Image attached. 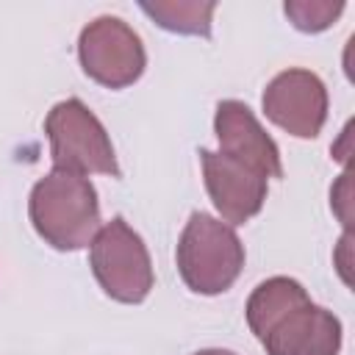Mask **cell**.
Returning <instances> with one entry per match:
<instances>
[{
  "instance_id": "6",
  "label": "cell",
  "mask_w": 355,
  "mask_h": 355,
  "mask_svg": "<svg viewBox=\"0 0 355 355\" xmlns=\"http://www.w3.org/2000/svg\"><path fill=\"white\" fill-rule=\"evenodd\" d=\"M78 55L83 72L108 89L130 86L133 80H139L147 64L139 33L119 17L92 19L80 31Z\"/></svg>"
},
{
  "instance_id": "1",
  "label": "cell",
  "mask_w": 355,
  "mask_h": 355,
  "mask_svg": "<svg viewBox=\"0 0 355 355\" xmlns=\"http://www.w3.org/2000/svg\"><path fill=\"white\" fill-rule=\"evenodd\" d=\"M247 324L266 355H338L341 322L291 277L263 280L247 300Z\"/></svg>"
},
{
  "instance_id": "8",
  "label": "cell",
  "mask_w": 355,
  "mask_h": 355,
  "mask_svg": "<svg viewBox=\"0 0 355 355\" xmlns=\"http://www.w3.org/2000/svg\"><path fill=\"white\" fill-rule=\"evenodd\" d=\"M202 175H205V189L222 214L225 222L230 225H244L252 219L266 200V180L261 172L252 166L214 150H202Z\"/></svg>"
},
{
  "instance_id": "3",
  "label": "cell",
  "mask_w": 355,
  "mask_h": 355,
  "mask_svg": "<svg viewBox=\"0 0 355 355\" xmlns=\"http://www.w3.org/2000/svg\"><path fill=\"white\" fill-rule=\"evenodd\" d=\"M244 266V247L236 230L208 214H191L178 244V269L197 294L227 291Z\"/></svg>"
},
{
  "instance_id": "7",
  "label": "cell",
  "mask_w": 355,
  "mask_h": 355,
  "mask_svg": "<svg viewBox=\"0 0 355 355\" xmlns=\"http://www.w3.org/2000/svg\"><path fill=\"white\" fill-rule=\"evenodd\" d=\"M266 116L297 139H316L327 119V89L308 69L275 75L263 92Z\"/></svg>"
},
{
  "instance_id": "12",
  "label": "cell",
  "mask_w": 355,
  "mask_h": 355,
  "mask_svg": "<svg viewBox=\"0 0 355 355\" xmlns=\"http://www.w3.org/2000/svg\"><path fill=\"white\" fill-rule=\"evenodd\" d=\"M330 205H333V214L341 219L344 230H349V225H352V172H349V166L341 172L338 183L330 189Z\"/></svg>"
},
{
  "instance_id": "15",
  "label": "cell",
  "mask_w": 355,
  "mask_h": 355,
  "mask_svg": "<svg viewBox=\"0 0 355 355\" xmlns=\"http://www.w3.org/2000/svg\"><path fill=\"white\" fill-rule=\"evenodd\" d=\"M194 355H236L230 349H202V352H194Z\"/></svg>"
},
{
  "instance_id": "14",
  "label": "cell",
  "mask_w": 355,
  "mask_h": 355,
  "mask_svg": "<svg viewBox=\"0 0 355 355\" xmlns=\"http://www.w3.org/2000/svg\"><path fill=\"white\" fill-rule=\"evenodd\" d=\"M349 133H352V122H347V128L341 130V141L333 147V155L338 158V161H349Z\"/></svg>"
},
{
  "instance_id": "11",
  "label": "cell",
  "mask_w": 355,
  "mask_h": 355,
  "mask_svg": "<svg viewBox=\"0 0 355 355\" xmlns=\"http://www.w3.org/2000/svg\"><path fill=\"white\" fill-rule=\"evenodd\" d=\"M283 11L294 22V28L316 33V31L330 28L341 17L344 3L341 0H288Z\"/></svg>"
},
{
  "instance_id": "4",
  "label": "cell",
  "mask_w": 355,
  "mask_h": 355,
  "mask_svg": "<svg viewBox=\"0 0 355 355\" xmlns=\"http://www.w3.org/2000/svg\"><path fill=\"white\" fill-rule=\"evenodd\" d=\"M53 166L72 175H119L116 155L103 122L78 100H61L44 119Z\"/></svg>"
},
{
  "instance_id": "9",
  "label": "cell",
  "mask_w": 355,
  "mask_h": 355,
  "mask_svg": "<svg viewBox=\"0 0 355 355\" xmlns=\"http://www.w3.org/2000/svg\"><path fill=\"white\" fill-rule=\"evenodd\" d=\"M214 130L219 139V153L252 166L263 178H280L283 175L277 144L272 141V136L261 128V122L255 119V114L244 103L222 100L216 105Z\"/></svg>"
},
{
  "instance_id": "5",
  "label": "cell",
  "mask_w": 355,
  "mask_h": 355,
  "mask_svg": "<svg viewBox=\"0 0 355 355\" xmlns=\"http://www.w3.org/2000/svg\"><path fill=\"white\" fill-rule=\"evenodd\" d=\"M92 272L116 302H141L153 288V263L141 236L114 216L92 239Z\"/></svg>"
},
{
  "instance_id": "2",
  "label": "cell",
  "mask_w": 355,
  "mask_h": 355,
  "mask_svg": "<svg viewBox=\"0 0 355 355\" xmlns=\"http://www.w3.org/2000/svg\"><path fill=\"white\" fill-rule=\"evenodd\" d=\"M31 222L55 250H80L100 230V202L83 175L53 169L31 191Z\"/></svg>"
},
{
  "instance_id": "10",
  "label": "cell",
  "mask_w": 355,
  "mask_h": 355,
  "mask_svg": "<svg viewBox=\"0 0 355 355\" xmlns=\"http://www.w3.org/2000/svg\"><path fill=\"white\" fill-rule=\"evenodd\" d=\"M216 3H197V0H155L141 3V11L153 17L161 28L189 36H208L211 33V17Z\"/></svg>"
},
{
  "instance_id": "13",
  "label": "cell",
  "mask_w": 355,
  "mask_h": 355,
  "mask_svg": "<svg viewBox=\"0 0 355 355\" xmlns=\"http://www.w3.org/2000/svg\"><path fill=\"white\" fill-rule=\"evenodd\" d=\"M349 250H352V230H344V236H341V241H338V247H336V255H333V261H336V266H338V275H341V280H344L347 286L352 283V277H349V266H352Z\"/></svg>"
}]
</instances>
